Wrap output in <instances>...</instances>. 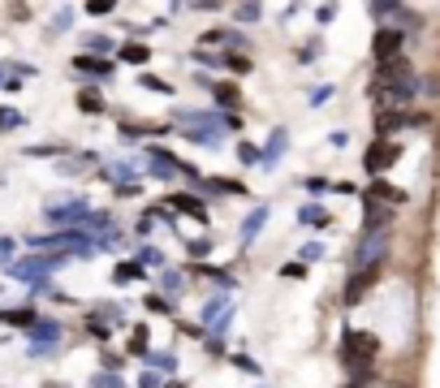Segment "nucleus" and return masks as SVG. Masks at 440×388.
I'll use <instances>...</instances> for the list:
<instances>
[{"mask_svg":"<svg viewBox=\"0 0 440 388\" xmlns=\"http://www.w3.org/2000/svg\"><path fill=\"white\" fill-rule=\"evenodd\" d=\"M376 91L388 99V103H406L414 99V69L406 61H388L376 69Z\"/></svg>","mask_w":440,"mask_h":388,"instance_id":"obj_1","label":"nucleus"},{"mask_svg":"<svg viewBox=\"0 0 440 388\" xmlns=\"http://www.w3.org/2000/svg\"><path fill=\"white\" fill-rule=\"evenodd\" d=\"M376 354H380V336H376V332H358V328L346 332V341H341V362H346L354 375L371 371V358H376Z\"/></svg>","mask_w":440,"mask_h":388,"instance_id":"obj_2","label":"nucleus"},{"mask_svg":"<svg viewBox=\"0 0 440 388\" xmlns=\"http://www.w3.org/2000/svg\"><path fill=\"white\" fill-rule=\"evenodd\" d=\"M57 264H65V254H35V259H17V264L9 268V276L13 280H31V285H43V276L57 268Z\"/></svg>","mask_w":440,"mask_h":388,"instance_id":"obj_3","label":"nucleus"},{"mask_svg":"<svg viewBox=\"0 0 440 388\" xmlns=\"http://www.w3.org/2000/svg\"><path fill=\"white\" fill-rule=\"evenodd\" d=\"M402 160V147L393 138H376L367 147V155H362V164H367V173H384V168H393Z\"/></svg>","mask_w":440,"mask_h":388,"instance_id":"obj_4","label":"nucleus"},{"mask_svg":"<svg viewBox=\"0 0 440 388\" xmlns=\"http://www.w3.org/2000/svg\"><path fill=\"white\" fill-rule=\"evenodd\" d=\"M406 48V31H393V26H384V31L376 35V43H371V52H376V61L380 65H388V61H397V52Z\"/></svg>","mask_w":440,"mask_h":388,"instance_id":"obj_5","label":"nucleus"},{"mask_svg":"<svg viewBox=\"0 0 440 388\" xmlns=\"http://www.w3.org/2000/svg\"><path fill=\"white\" fill-rule=\"evenodd\" d=\"M57 341H61V324L39 319L35 332H31V354H35V358H39V354H52V350H57Z\"/></svg>","mask_w":440,"mask_h":388,"instance_id":"obj_6","label":"nucleus"},{"mask_svg":"<svg viewBox=\"0 0 440 388\" xmlns=\"http://www.w3.org/2000/svg\"><path fill=\"white\" fill-rule=\"evenodd\" d=\"M207 121H212V117H194V125L186 129V138H190V143H199V147H207V151H220V147H225V138H220V129H212Z\"/></svg>","mask_w":440,"mask_h":388,"instance_id":"obj_7","label":"nucleus"},{"mask_svg":"<svg viewBox=\"0 0 440 388\" xmlns=\"http://www.w3.org/2000/svg\"><path fill=\"white\" fill-rule=\"evenodd\" d=\"M371 280H376V268H358V272H354V280L346 285V306H358V302H362V294L371 289Z\"/></svg>","mask_w":440,"mask_h":388,"instance_id":"obj_8","label":"nucleus"},{"mask_svg":"<svg viewBox=\"0 0 440 388\" xmlns=\"http://www.w3.org/2000/svg\"><path fill=\"white\" fill-rule=\"evenodd\" d=\"M371 199H384V207H393V203H406V190L388 186L384 177H371V186H367V203H371Z\"/></svg>","mask_w":440,"mask_h":388,"instance_id":"obj_9","label":"nucleus"},{"mask_svg":"<svg viewBox=\"0 0 440 388\" xmlns=\"http://www.w3.org/2000/svg\"><path fill=\"white\" fill-rule=\"evenodd\" d=\"M384 250H388V238H384V233H371V238L362 242V250H358V264H362V268H376Z\"/></svg>","mask_w":440,"mask_h":388,"instance_id":"obj_10","label":"nucleus"},{"mask_svg":"<svg viewBox=\"0 0 440 388\" xmlns=\"http://www.w3.org/2000/svg\"><path fill=\"white\" fill-rule=\"evenodd\" d=\"M73 69L87 73V78H113V65L104 57H87V52H83V57H73Z\"/></svg>","mask_w":440,"mask_h":388,"instance_id":"obj_11","label":"nucleus"},{"mask_svg":"<svg viewBox=\"0 0 440 388\" xmlns=\"http://www.w3.org/2000/svg\"><path fill=\"white\" fill-rule=\"evenodd\" d=\"M285 151H290V134H285V129H272V143H268L264 151H259V160H264V168H272Z\"/></svg>","mask_w":440,"mask_h":388,"instance_id":"obj_12","label":"nucleus"},{"mask_svg":"<svg viewBox=\"0 0 440 388\" xmlns=\"http://www.w3.org/2000/svg\"><path fill=\"white\" fill-rule=\"evenodd\" d=\"M169 203H173V207H177V212H181V216H194V220H199V224H203V220H207V207H203V203H199V199H194V194H173V199H169Z\"/></svg>","mask_w":440,"mask_h":388,"instance_id":"obj_13","label":"nucleus"},{"mask_svg":"<svg viewBox=\"0 0 440 388\" xmlns=\"http://www.w3.org/2000/svg\"><path fill=\"white\" fill-rule=\"evenodd\" d=\"M91 212H87V207L83 203H69V207H48V220L52 224H69V220H87Z\"/></svg>","mask_w":440,"mask_h":388,"instance_id":"obj_14","label":"nucleus"},{"mask_svg":"<svg viewBox=\"0 0 440 388\" xmlns=\"http://www.w3.org/2000/svg\"><path fill=\"white\" fill-rule=\"evenodd\" d=\"M78 113L99 117V113H104V95H99L95 87H83V91H78Z\"/></svg>","mask_w":440,"mask_h":388,"instance_id":"obj_15","label":"nucleus"},{"mask_svg":"<svg viewBox=\"0 0 440 388\" xmlns=\"http://www.w3.org/2000/svg\"><path fill=\"white\" fill-rule=\"evenodd\" d=\"M0 324H17V328H35L39 315H35V306H17V310H0Z\"/></svg>","mask_w":440,"mask_h":388,"instance_id":"obj_16","label":"nucleus"},{"mask_svg":"<svg viewBox=\"0 0 440 388\" xmlns=\"http://www.w3.org/2000/svg\"><path fill=\"white\" fill-rule=\"evenodd\" d=\"M406 125H410V117H406V113H388V108H384V113L376 117V134L384 138V134H393V129H406Z\"/></svg>","mask_w":440,"mask_h":388,"instance_id":"obj_17","label":"nucleus"},{"mask_svg":"<svg viewBox=\"0 0 440 388\" xmlns=\"http://www.w3.org/2000/svg\"><path fill=\"white\" fill-rule=\"evenodd\" d=\"M388 216H393V207H384V203H367V212H362V229L367 233H376Z\"/></svg>","mask_w":440,"mask_h":388,"instance_id":"obj_18","label":"nucleus"},{"mask_svg":"<svg viewBox=\"0 0 440 388\" xmlns=\"http://www.w3.org/2000/svg\"><path fill=\"white\" fill-rule=\"evenodd\" d=\"M212 95H216L220 108H238V99H242L238 82H212Z\"/></svg>","mask_w":440,"mask_h":388,"instance_id":"obj_19","label":"nucleus"},{"mask_svg":"<svg viewBox=\"0 0 440 388\" xmlns=\"http://www.w3.org/2000/svg\"><path fill=\"white\" fill-rule=\"evenodd\" d=\"M147 272H143V264H139V259H121V264H117V272H113V280L117 285H129V280H143Z\"/></svg>","mask_w":440,"mask_h":388,"instance_id":"obj_20","label":"nucleus"},{"mask_svg":"<svg viewBox=\"0 0 440 388\" xmlns=\"http://www.w3.org/2000/svg\"><path fill=\"white\" fill-rule=\"evenodd\" d=\"M264 220H268V207H255V212L242 220V242H250L259 229H264Z\"/></svg>","mask_w":440,"mask_h":388,"instance_id":"obj_21","label":"nucleus"},{"mask_svg":"<svg viewBox=\"0 0 440 388\" xmlns=\"http://www.w3.org/2000/svg\"><path fill=\"white\" fill-rule=\"evenodd\" d=\"M121 61H129V65H147V61H151V48H143V43H125V48H121Z\"/></svg>","mask_w":440,"mask_h":388,"instance_id":"obj_22","label":"nucleus"},{"mask_svg":"<svg viewBox=\"0 0 440 388\" xmlns=\"http://www.w3.org/2000/svg\"><path fill=\"white\" fill-rule=\"evenodd\" d=\"M207 186H212L216 194H246V186H242V181H233V177H212Z\"/></svg>","mask_w":440,"mask_h":388,"instance_id":"obj_23","label":"nucleus"},{"mask_svg":"<svg viewBox=\"0 0 440 388\" xmlns=\"http://www.w3.org/2000/svg\"><path fill=\"white\" fill-rule=\"evenodd\" d=\"M139 87H143V91H155V95H173V87L164 82V78H155V73H143Z\"/></svg>","mask_w":440,"mask_h":388,"instance_id":"obj_24","label":"nucleus"},{"mask_svg":"<svg viewBox=\"0 0 440 388\" xmlns=\"http://www.w3.org/2000/svg\"><path fill=\"white\" fill-rule=\"evenodd\" d=\"M298 220H302V224H320V229H324V224H328V212H324V207H298Z\"/></svg>","mask_w":440,"mask_h":388,"instance_id":"obj_25","label":"nucleus"},{"mask_svg":"<svg viewBox=\"0 0 440 388\" xmlns=\"http://www.w3.org/2000/svg\"><path fill=\"white\" fill-rule=\"evenodd\" d=\"M220 65L225 69H233V73H250L255 65H250V57H242V52H238V57H233V52H229V57H220Z\"/></svg>","mask_w":440,"mask_h":388,"instance_id":"obj_26","label":"nucleus"},{"mask_svg":"<svg viewBox=\"0 0 440 388\" xmlns=\"http://www.w3.org/2000/svg\"><path fill=\"white\" fill-rule=\"evenodd\" d=\"M143 306H147V310H151V315H173V302H169V298H164V294H151V298H147V302H143Z\"/></svg>","mask_w":440,"mask_h":388,"instance_id":"obj_27","label":"nucleus"},{"mask_svg":"<svg viewBox=\"0 0 440 388\" xmlns=\"http://www.w3.org/2000/svg\"><path fill=\"white\" fill-rule=\"evenodd\" d=\"M129 354H134V358H147V354H151V350H147V328H143V324L134 328V341H129Z\"/></svg>","mask_w":440,"mask_h":388,"instance_id":"obj_28","label":"nucleus"},{"mask_svg":"<svg viewBox=\"0 0 440 388\" xmlns=\"http://www.w3.org/2000/svg\"><path fill=\"white\" fill-rule=\"evenodd\" d=\"M108 48H113V39H108V35H91V39H87V57H104Z\"/></svg>","mask_w":440,"mask_h":388,"instance_id":"obj_29","label":"nucleus"},{"mask_svg":"<svg viewBox=\"0 0 440 388\" xmlns=\"http://www.w3.org/2000/svg\"><path fill=\"white\" fill-rule=\"evenodd\" d=\"M147 362H151L155 371H177V358L173 354H147Z\"/></svg>","mask_w":440,"mask_h":388,"instance_id":"obj_30","label":"nucleus"},{"mask_svg":"<svg viewBox=\"0 0 440 388\" xmlns=\"http://www.w3.org/2000/svg\"><path fill=\"white\" fill-rule=\"evenodd\" d=\"M91 384H95V388H125V384H121L113 371H99V375H91Z\"/></svg>","mask_w":440,"mask_h":388,"instance_id":"obj_31","label":"nucleus"},{"mask_svg":"<svg viewBox=\"0 0 440 388\" xmlns=\"http://www.w3.org/2000/svg\"><path fill=\"white\" fill-rule=\"evenodd\" d=\"M113 9H117L113 0H91V5H87V13H91V17H108Z\"/></svg>","mask_w":440,"mask_h":388,"instance_id":"obj_32","label":"nucleus"},{"mask_svg":"<svg viewBox=\"0 0 440 388\" xmlns=\"http://www.w3.org/2000/svg\"><path fill=\"white\" fill-rule=\"evenodd\" d=\"M186 250H190L194 259H203L207 250H212V238H190V242H186Z\"/></svg>","mask_w":440,"mask_h":388,"instance_id":"obj_33","label":"nucleus"},{"mask_svg":"<svg viewBox=\"0 0 440 388\" xmlns=\"http://www.w3.org/2000/svg\"><path fill=\"white\" fill-rule=\"evenodd\" d=\"M281 276H285V280H302V276H306V264H302V259H298V264H285Z\"/></svg>","mask_w":440,"mask_h":388,"instance_id":"obj_34","label":"nucleus"},{"mask_svg":"<svg viewBox=\"0 0 440 388\" xmlns=\"http://www.w3.org/2000/svg\"><path fill=\"white\" fill-rule=\"evenodd\" d=\"M160 289H169V294H177V289H181V276L164 268V272H160Z\"/></svg>","mask_w":440,"mask_h":388,"instance_id":"obj_35","label":"nucleus"},{"mask_svg":"<svg viewBox=\"0 0 440 388\" xmlns=\"http://www.w3.org/2000/svg\"><path fill=\"white\" fill-rule=\"evenodd\" d=\"M22 125V113H13V108H0V129H17Z\"/></svg>","mask_w":440,"mask_h":388,"instance_id":"obj_36","label":"nucleus"},{"mask_svg":"<svg viewBox=\"0 0 440 388\" xmlns=\"http://www.w3.org/2000/svg\"><path fill=\"white\" fill-rule=\"evenodd\" d=\"M332 99V87H320L315 95H311V108H324V103Z\"/></svg>","mask_w":440,"mask_h":388,"instance_id":"obj_37","label":"nucleus"},{"mask_svg":"<svg viewBox=\"0 0 440 388\" xmlns=\"http://www.w3.org/2000/svg\"><path fill=\"white\" fill-rule=\"evenodd\" d=\"M139 388H164V384H160V375H155V371H143L139 375Z\"/></svg>","mask_w":440,"mask_h":388,"instance_id":"obj_38","label":"nucleus"},{"mask_svg":"<svg viewBox=\"0 0 440 388\" xmlns=\"http://www.w3.org/2000/svg\"><path fill=\"white\" fill-rule=\"evenodd\" d=\"M332 17H336V9H332V5H320V9H315V22H320V26H328Z\"/></svg>","mask_w":440,"mask_h":388,"instance_id":"obj_39","label":"nucleus"},{"mask_svg":"<svg viewBox=\"0 0 440 388\" xmlns=\"http://www.w3.org/2000/svg\"><path fill=\"white\" fill-rule=\"evenodd\" d=\"M139 134H143V125H129V121H125V125H121V138H125V143H134V138H139Z\"/></svg>","mask_w":440,"mask_h":388,"instance_id":"obj_40","label":"nucleus"},{"mask_svg":"<svg viewBox=\"0 0 440 388\" xmlns=\"http://www.w3.org/2000/svg\"><path fill=\"white\" fill-rule=\"evenodd\" d=\"M320 254H324V246H320V242H311V246L302 250V264H311V259H320Z\"/></svg>","mask_w":440,"mask_h":388,"instance_id":"obj_41","label":"nucleus"},{"mask_svg":"<svg viewBox=\"0 0 440 388\" xmlns=\"http://www.w3.org/2000/svg\"><path fill=\"white\" fill-rule=\"evenodd\" d=\"M238 17H242V22H255V17H259V5H238Z\"/></svg>","mask_w":440,"mask_h":388,"instance_id":"obj_42","label":"nucleus"},{"mask_svg":"<svg viewBox=\"0 0 440 388\" xmlns=\"http://www.w3.org/2000/svg\"><path fill=\"white\" fill-rule=\"evenodd\" d=\"M69 17H73V13H69V9H61V13H57V22H52V31H57V35H61V31H65V26H69Z\"/></svg>","mask_w":440,"mask_h":388,"instance_id":"obj_43","label":"nucleus"},{"mask_svg":"<svg viewBox=\"0 0 440 388\" xmlns=\"http://www.w3.org/2000/svg\"><path fill=\"white\" fill-rule=\"evenodd\" d=\"M238 155H242V160H246V164H255V160H259V151H255L250 143H242V147H238Z\"/></svg>","mask_w":440,"mask_h":388,"instance_id":"obj_44","label":"nucleus"},{"mask_svg":"<svg viewBox=\"0 0 440 388\" xmlns=\"http://www.w3.org/2000/svg\"><path fill=\"white\" fill-rule=\"evenodd\" d=\"M0 87H9V91H13V87H17V78H13V73H9V69H5V65H0Z\"/></svg>","mask_w":440,"mask_h":388,"instance_id":"obj_45","label":"nucleus"},{"mask_svg":"<svg viewBox=\"0 0 440 388\" xmlns=\"http://www.w3.org/2000/svg\"><path fill=\"white\" fill-rule=\"evenodd\" d=\"M306 190H315V194H320V190H328V181H324V177H306Z\"/></svg>","mask_w":440,"mask_h":388,"instance_id":"obj_46","label":"nucleus"},{"mask_svg":"<svg viewBox=\"0 0 440 388\" xmlns=\"http://www.w3.org/2000/svg\"><path fill=\"white\" fill-rule=\"evenodd\" d=\"M143 264H164V254H160V250H151V246H147V250H143Z\"/></svg>","mask_w":440,"mask_h":388,"instance_id":"obj_47","label":"nucleus"},{"mask_svg":"<svg viewBox=\"0 0 440 388\" xmlns=\"http://www.w3.org/2000/svg\"><path fill=\"white\" fill-rule=\"evenodd\" d=\"M0 259H13V238H0Z\"/></svg>","mask_w":440,"mask_h":388,"instance_id":"obj_48","label":"nucleus"},{"mask_svg":"<svg viewBox=\"0 0 440 388\" xmlns=\"http://www.w3.org/2000/svg\"><path fill=\"white\" fill-rule=\"evenodd\" d=\"M164 388H186V384H164Z\"/></svg>","mask_w":440,"mask_h":388,"instance_id":"obj_49","label":"nucleus"},{"mask_svg":"<svg viewBox=\"0 0 440 388\" xmlns=\"http://www.w3.org/2000/svg\"><path fill=\"white\" fill-rule=\"evenodd\" d=\"M346 388H362V384H346Z\"/></svg>","mask_w":440,"mask_h":388,"instance_id":"obj_50","label":"nucleus"}]
</instances>
